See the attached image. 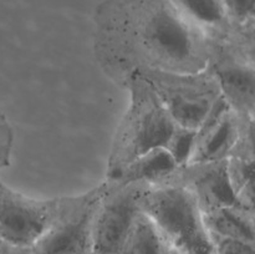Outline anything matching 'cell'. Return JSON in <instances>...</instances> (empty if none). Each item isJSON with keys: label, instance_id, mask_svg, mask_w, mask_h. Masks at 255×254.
I'll list each match as a JSON object with an SVG mask.
<instances>
[{"label": "cell", "instance_id": "cell-1", "mask_svg": "<svg viewBox=\"0 0 255 254\" xmlns=\"http://www.w3.org/2000/svg\"><path fill=\"white\" fill-rule=\"evenodd\" d=\"M211 49V39L171 0H106L95 15V56L122 87L136 72L202 71Z\"/></svg>", "mask_w": 255, "mask_h": 254}, {"label": "cell", "instance_id": "cell-2", "mask_svg": "<svg viewBox=\"0 0 255 254\" xmlns=\"http://www.w3.org/2000/svg\"><path fill=\"white\" fill-rule=\"evenodd\" d=\"M125 87L129 92V104L111 144L106 173L109 181L137 157L166 147L177 126L143 76L133 74Z\"/></svg>", "mask_w": 255, "mask_h": 254}, {"label": "cell", "instance_id": "cell-3", "mask_svg": "<svg viewBox=\"0 0 255 254\" xmlns=\"http://www.w3.org/2000/svg\"><path fill=\"white\" fill-rule=\"evenodd\" d=\"M138 203L178 254H216L201 209L187 188L172 184L148 186Z\"/></svg>", "mask_w": 255, "mask_h": 254}, {"label": "cell", "instance_id": "cell-4", "mask_svg": "<svg viewBox=\"0 0 255 254\" xmlns=\"http://www.w3.org/2000/svg\"><path fill=\"white\" fill-rule=\"evenodd\" d=\"M109 182L82 194L59 197L49 228L29 249L30 254H91L92 228Z\"/></svg>", "mask_w": 255, "mask_h": 254}, {"label": "cell", "instance_id": "cell-5", "mask_svg": "<svg viewBox=\"0 0 255 254\" xmlns=\"http://www.w3.org/2000/svg\"><path fill=\"white\" fill-rule=\"evenodd\" d=\"M151 84L177 126L198 129L221 96L218 81L207 66L198 72H136Z\"/></svg>", "mask_w": 255, "mask_h": 254}, {"label": "cell", "instance_id": "cell-6", "mask_svg": "<svg viewBox=\"0 0 255 254\" xmlns=\"http://www.w3.org/2000/svg\"><path fill=\"white\" fill-rule=\"evenodd\" d=\"M208 67L229 107L239 116H254V39L212 41Z\"/></svg>", "mask_w": 255, "mask_h": 254}, {"label": "cell", "instance_id": "cell-7", "mask_svg": "<svg viewBox=\"0 0 255 254\" xmlns=\"http://www.w3.org/2000/svg\"><path fill=\"white\" fill-rule=\"evenodd\" d=\"M107 181V179H106ZM109 182L92 228L91 254H120L126 237L139 213V197L151 184Z\"/></svg>", "mask_w": 255, "mask_h": 254}, {"label": "cell", "instance_id": "cell-8", "mask_svg": "<svg viewBox=\"0 0 255 254\" xmlns=\"http://www.w3.org/2000/svg\"><path fill=\"white\" fill-rule=\"evenodd\" d=\"M57 198L36 199L21 194L0 181V242L21 249L32 244L49 228Z\"/></svg>", "mask_w": 255, "mask_h": 254}, {"label": "cell", "instance_id": "cell-9", "mask_svg": "<svg viewBox=\"0 0 255 254\" xmlns=\"http://www.w3.org/2000/svg\"><path fill=\"white\" fill-rule=\"evenodd\" d=\"M158 184L187 188L194 197L202 213L223 207H243L232 187L227 159L208 163H187L178 167Z\"/></svg>", "mask_w": 255, "mask_h": 254}, {"label": "cell", "instance_id": "cell-10", "mask_svg": "<svg viewBox=\"0 0 255 254\" xmlns=\"http://www.w3.org/2000/svg\"><path fill=\"white\" fill-rule=\"evenodd\" d=\"M238 115L229 109L216 126L203 133L196 132V143L188 163H208L228 158L238 138Z\"/></svg>", "mask_w": 255, "mask_h": 254}, {"label": "cell", "instance_id": "cell-11", "mask_svg": "<svg viewBox=\"0 0 255 254\" xmlns=\"http://www.w3.org/2000/svg\"><path fill=\"white\" fill-rule=\"evenodd\" d=\"M172 4L212 41L234 37L237 27L231 24L222 0H171Z\"/></svg>", "mask_w": 255, "mask_h": 254}, {"label": "cell", "instance_id": "cell-12", "mask_svg": "<svg viewBox=\"0 0 255 254\" xmlns=\"http://www.w3.org/2000/svg\"><path fill=\"white\" fill-rule=\"evenodd\" d=\"M178 168L164 147L151 149L127 164L111 182L119 184L147 183L154 186ZM109 181V179H107Z\"/></svg>", "mask_w": 255, "mask_h": 254}, {"label": "cell", "instance_id": "cell-13", "mask_svg": "<svg viewBox=\"0 0 255 254\" xmlns=\"http://www.w3.org/2000/svg\"><path fill=\"white\" fill-rule=\"evenodd\" d=\"M211 236L255 242V211L244 207H223L202 213Z\"/></svg>", "mask_w": 255, "mask_h": 254}, {"label": "cell", "instance_id": "cell-14", "mask_svg": "<svg viewBox=\"0 0 255 254\" xmlns=\"http://www.w3.org/2000/svg\"><path fill=\"white\" fill-rule=\"evenodd\" d=\"M168 244L151 218L139 211L120 254H167Z\"/></svg>", "mask_w": 255, "mask_h": 254}, {"label": "cell", "instance_id": "cell-15", "mask_svg": "<svg viewBox=\"0 0 255 254\" xmlns=\"http://www.w3.org/2000/svg\"><path fill=\"white\" fill-rule=\"evenodd\" d=\"M227 168L232 187L242 206L255 211L254 203V173L255 157L229 156Z\"/></svg>", "mask_w": 255, "mask_h": 254}, {"label": "cell", "instance_id": "cell-16", "mask_svg": "<svg viewBox=\"0 0 255 254\" xmlns=\"http://www.w3.org/2000/svg\"><path fill=\"white\" fill-rule=\"evenodd\" d=\"M196 129L176 126L164 148L169 152L177 166H184L189 162L196 143Z\"/></svg>", "mask_w": 255, "mask_h": 254}, {"label": "cell", "instance_id": "cell-17", "mask_svg": "<svg viewBox=\"0 0 255 254\" xmlns=\"http://www.w3.org/2000/svg\"><path fill=\"white\" fill-rule=\"evenodd\" d=\"M231 24L237 29L254 27L255 0H222Z\"/></svg>", "mask_w": 255, "mask_h": 254}, {"label": "cell", "instance_id": "cell-18", "mask_svg": "<svg viewBox=\"0 0 255 254\" xmlns=\"http://www.w3.org/2000/svg\"><path fill=\"white\" fill-rule=\"evenodd\" d=\"M216 254H255V242L211 236Z\"/></svg>", "mask_w": 255, "mask_h": 254}, {"label": "cell", "instance_id": "cell-19", "mask_svg": "<svg viewBox=\"0 0 255 254\" xmlns=\"http://www.w3.org/2000/svg\"><path fill=\"white\" fill-rule=\"evenodd\" d=\"M14 133L6 116L0 111V168L7 167L10 163Z\"/></svg>", "mask_w": 255, "mask_h": 254}, {"label": "cell", "instance_id": "cell-20", "mask_svg": "<svg viewBox=\"0 0 255 254\" xmlns=\"http://www.w3.org/2000/svg\"><path fill=\"white\" fill-rule=\"evenodd\" d=\"M0 254H30V253H29V249L16 248V247L9 246V244L0 242Z\"/></svg>", "mask_w": 255, "mask_h": 254}, {"label": "cell", "instance_id": "cell-21", "mask_svg": "<svg viewBox=\"0 0 255 254\" xmlns=\"http://www.w3.org/2000/svg\"><path fill=\"white\" fill-rule=\"evenodd\" d=\"M167 254H178V253H177L173 248H171V247L168 246V248H167Z\"/></svg>", "mask_w": 255, "mask_h": 254}]
</instances>
